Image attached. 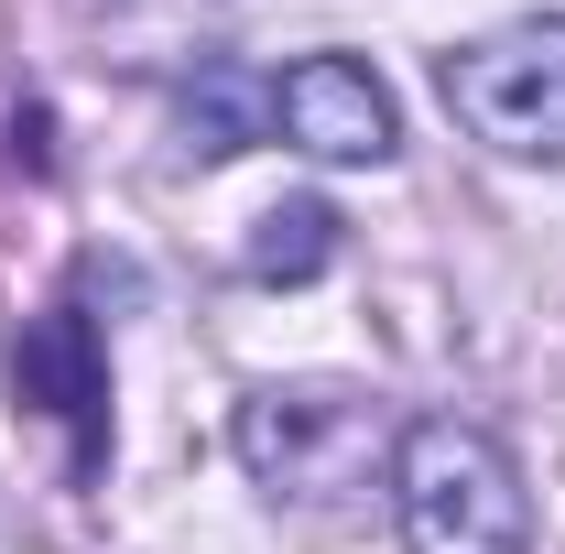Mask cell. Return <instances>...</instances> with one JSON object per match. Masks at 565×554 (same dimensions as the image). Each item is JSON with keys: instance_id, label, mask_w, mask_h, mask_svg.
I'll list each match as a JSON object with an SVG mask.
<instances>
[{"instance_id": "6da1fadb", "label": "cell", "mask_w": 565, "mask_h": 554, "mask_svg": "<svg viewBox=\"0 0 565 554\" xmlns=\"http://www.w3.org/2000/svg\"><path fill=\"white\" fill-rule=\"evenodd\" d=\"M392 511L414 554H533L522 468L457 414H414L392 435Z\"/></svg>"}, {"instance_id": "7a4b0ae2", "label": "cell", "mask_w": 565, "mask_h": 554, "mask_svg": "<svg viewBox=\"0 0 565 554\" xmlns=\"http://www.w3.org/2000/svg\"><path fill=\"white\" fill-rule=\"evenodd\" d=\"M239 468L273 489V500H349L370 489V468L392 457V424L370 392H338V381H294V392H250L239 403Z\"/></svg>"}, {"instance_id": "3957f363", "label": "cell", "mask_w": 565, "mask_h": 554, "mask_svg": "<svg viewBox=\"0 0 565 554\" xmlns=\"http://www.w3.org/2000/svg\"><path fill=\"white\" fill-rule=\"evenodd\" d=\"M435 87H446L468 141H490L511 163H565V11H533V22L457 44L435 66Z\"/></svg>"}, {"instance_id": "277c9868", "label": "cell", "mask_w": 565, "mask_h": 554, "mask_svg": "<svg viewBox=\"0 0 565 554\" xmlns=\"http://www.w3.org/2000/svg\"><path fill=\"white\" fill-rule=\"evenodd\" d=\"M273 131L316 163H392L403 152V109L359 55H305L273 76Z\"/></svg>"}, {"instance_id": "5b68a950", "label": "cell", "mask_w": 565, "mask_h": 554, "mask_svg": "<svg viewBox=\"0 0 565 554\" xmlns=\"http://www.w3.org/2000/svg\"><path fill=\"white\" fill-rule=\"evenodd\" d=\"M11 381H22V403H44L55 424H76V446L98 457V348H87V316L55 305V316H33L22 338H11Z\"/></svg>"}, {"instance_id": "8992f818", "label": "cell", "mask_w": 565, "mask_h": 554, "mask_svg": "<svg viewBox=\"0 0 565 554\" xmlns=\"http://www.w3.org/2000/svg\"><path fill=\"white\" fill-rule=\"evenodd\" d=\"M174 120H185V152L196 163H228V152H250V141L273 131V87H250L239 66H196L185 98H174Z\"/></svg>"}, {"instance_id": "52a82bcc", "label": "cell", "mask_w": 565, "mask_h": 554, "mask_svg": "<svg viewBox=\"0 0 565 554\" xmlns=\"http://www.w3.org/2000/svg\"><path fill=\"white\" fill-rule=\"evenodd\" d=\"M327 262H338V207L327 196H294L250 228V283H316Z\"/></svg>"}]
</instances>
